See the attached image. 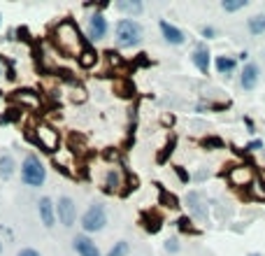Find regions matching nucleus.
<instances>
[{
	"instance_id": "obj_21",
	"label": "nucleus",
	"mask_w": 265,
	"mask_h": 256,
	"mask_svg": "<svg viewBox=\"0 0 265 256\" xmlns=\"http://www.w3.org/2000/svg\"><path fill=\"white\" fill-rule=\"evenodd\" d=\"M247 5H249V0H221V10H224V12H228V14L242 12Z\"/></svg>"
},
{
	"instance_id": "obj_28",
	"label": "nucleus",
	"mask_w": 265,
	"mask_h": 256,
	"mask_svg": "<svg viewBox=\"0 0 265 256\" xmlns=\"http://www.w3.org/2000/svg\"><path fill=\"white\" fill-rule=\"evenodd\" d=\"M200 35H203L205 40H214L219 33H217V28H214V26H203V28H200Z\"/></svg>"
},
{
	"instance_id": "obj_7",
	"label": "nucleus",
	"mask_w": 265,
	"mask_h": 256,
	"mask_svg": "<svg viewBox=\"0 0 265 256\" xmlns=\"http://www.w3.org/2000/svg\"><path fill=\"white\" fill-rule=\"evenodd\" d=\"M35 140L44 152H56L58 144H61V138H58V130L51 128L49 124H40L35 128Z\"/></svg>"
},
{
	"instance_id": "obj_1",
	"label": "nucleus",
	"mask_w": 265,
	"mask_h": 256,
	"mask_svg": "<svg viewBox=\"0 0 265 256\" xmlns=\"http://www.w3.org/2000/svg\"><path fill=\"white\" fill-rule=\"evenodd\" d=\"M54 47L63 56H70V58H77L79 52L86 47V42L82 38V30H79V26L72 19H63L54 28Z\"/></svg>"
},
{
	"instance_id": "obj_23",
	"label": "nucleus",
	"mask_w": 265,
	"mask_h": 256,
	"mask_svg": "<svg viewBox=\"0 0 265 256\" xmlns=\"http://www.w3.org/2000/svg\"><path fill=\"white\" fill-rule=\"evenodd\" d=\"M130 254V244L126 242V240H119V242H114V247L107 252V256H128Z\"/></svg>"
},
{
	"instance_id": "obj_13",
	"label": "nucleus",
	"mask_w": 265,
	"mask_h": 256,
	"mask_svg": "<svg viewBox=\"0 0 265 256\" xmlns=\"http://www.w3.org/2000/svg\"><path fill=\"white\" fill-rule=\"evenodd\" d=\"M114 10L123 19H137L140 14H144V2L142 0H116Z\"/></svg>"
},
{
	"instance_id": "obj_20",
	"label": "nucleus",
	"mask_w": 265,
	"mask_h": 256,
	"mask_svg": "<svg viewBox=\"0 0 265 256\" xmlns=\"http://www.w3.org/2000/svg\"><path fill=\"white\" fill-rule=\"evenodd\" d=\"M95 61H98V52H95L91 44H86V47L79 52V56H77V63L82 68H93Z\"/></svg>"
},
{
	"instance_id": "obj_34",
	"label": "nucleus",
	"mask_w": 265,
	"mask_h": 256,
	"mask_svg": "<svg viewBox=\"0 0 265 256\" xmlns=\"http://www.w3.org/2000/svg\"><path fill=\"white\" fill-rule=\"evenodd\" d=\"M0 26H2V14H0Z\"/></svg>"
},
{
	"instance_id": "obj_26",
	"label": "nucleus",
	"mask_w": 265,
	"mask_h": 256,
	"mask_svg": "<svg viewBox=\"0 0 265 256\" xmlns=\"http://www.w3.org/2000/svg\"><path fill=\"white\" fill-rule=\"evenodd\" d=\"M163 247H165V252H170V254H177L182 244H179V238H168Z\"/></svg>"
},
{
	"instance_id": "obj_14",
	"label": "nucleus",
	"mask_w": 265,
	"mask_h": 256,
	"mask_svg": "<svg viewBox=\"0 0 265 256\" xmlns=\"http://www.w3.org/2000/svg\"><path fill=\"white\" fill-rule=\"evenodd\" d=\"M186 205H189V212H191V219H207V208H205V200H203V194L200 191H191L186 196Z\"/></svg>"
},
{
	"instance_id": "obj_22",
	"label": "nucleus",
	"mask_w": 265,
	"mask_h": 256,
	"mask_svg": "<svg viewBox=\"0 0 265 256\" xmlns=\"http://www.w3.org/2000/svg\"><path fill=\"white\" fill-rule=\"evenodd\" d=\"M177 228L182 230V233H198V228L193 226V219H191L189 214H186V216H179V219H177Z\"/></svg>"
},
{
	"instance_id": "obj_25",
	"label": "nucleus",
	"mask_w": 265,
	"mask_h": 256,
	"mask_svg": "<svg viewBox=\"0 0 265 256\" xmlns=\"http://www.w3.org/2000/svg\"><path fill=\"white\" fill-rule=\"evenodd\" d=\"M70 98H72L75 102H84V100H86V91H84V86H79V84H77V86L70 88Z\"/></svg>"
},
{
	"instance_id": "obj_31",
	"label": "nucleus",
	"mask_w": 265,
	"mask_h": 256,
	"mask_svg": "<svg viewBox=\"0 0 265 256\" xmlns=\"http://www.w3.org/2000/svg\"><path fill=\"white\" fill-rule=\"evenodd\" d=\"M238 58H240V61H247V63H249V52H240Z\"/></svg>"
},
{
	"instance_id": "obj_9",
	"label": "nucleus",
	"mask_w": 265,
	"mask_h": 256,
	"mask_svg": "<svg viewBox=\"0 0 265 256\" xmlns=\"http://www.w3.org/2000/svg\"><path fill=\"white\" fill-rule=\"evenodd\" d=\"M37 216L44 228H54L56 226V200L49 196H42L37 200Z\"/></svg>"
},
{
	"instance_id": "obj_10",
	"label": "nucleus",
	"mask_w": 265,
	"mask_h": 256,
	"mask_svg": "<svg viewBox=\"0 0 265 256\" xmlns=\"http://www.w3.org/2000/svg\"><path fill=\"white\" fill-rule=\"evenodd\" d=\"M191 63L200 70L203 74L210 72V68H212V52L210 47L205 44V42H198L196 47H193V52H191Z\"/></svg>"
},
{
	"instance_id": "obj_35",
	"label": "nucleus",
	"mask_w": 265,
	"mask_h": 256,
	"mask_svg": "<svg viewBox=\"0 0 265 256\" xmlns=\"http://www.w3.org/2000/svg\"><path fill=\"white\" fill-rule=\"evenodd\" d=\"M0 74H2V63H0Z\"/></svg>"
},
{
	"instance_id": "obj_27",
	"label": "nucleus",
	"mask_w": 265,
	"mask_h": 256,
	"mask_svg": "<svg viewBox=\"0 0 265 256\" xmlns=\"http://www.w3.org/2000/svg\"><path fill=\"white\" fill-rule=\"evenodd\" d=\"M261 149H265V142L263 140H252V142H247L245 144V152H261Z\"/></svg>"
},
{
	"instance_id": "obj_16",
	"label": "nucleus",
	"mask_w": 265,
	"mask_h": 256,
	"mask_svg": "<svg viewBox=\"0 0 265 256\" xmlns=\"http://www.w3.org/2000/svg\"><path fill=\"white\" fill-rule=\"evenodd\" d=\"M123 186V172L121 168H109L105 172V180H102V189L105 194H121Z\"/></svg>"
},
{
	"instance_id": "obj_8",
	"label": "nucleus",
	"mask_w": 265,
	"mask_h": 256,
	"mask_svg": "<svg viewBox=\"0 0 265 256\" xmlns=\"http://www.w3.org/2000/svg\"><path fill=\"white\" fill-rule=\"evenodd\" d=\"M158 28H161V35H163V40L170 44V47H182L184 42H186V38L189 35L184 33L179 26H175V24H170L168 19H161L158 21Z\"/></svg>"
},
{
	"instance_id": "obj_15",
	"label": "nucleus",
	"mask_w": 265,
	"mask_h": 256,
	"mask_svg": "<svg viewBox=\"0 0 265 256\" xmlns=\"http://www.w3.org/2000/svg\"><path fill=\"white\" fill-rule=\"evenodd\" d=\"M228 180H231L233 186H252L254 184V170L249 166H235L228 172Z\"/></svg>"
},
{
	"instance_id": "obj_12",
	"label": "nucleus",
	"mask_w": 265,
	"mask_h": 256,
	"mask_svg": "<svg viewBox=\"0 0 265 256\" xmlns=\"http://www.w3.org/2000/svg\"><path fill=\"white\" fill-rule=\"evenodd\" d=\"M72 250L79 256H102L100 250H98V244L91 240V236H84V233H77L72 238Z\"/></svg>"
},
{
	"instance_id": "obj_29",
	"label": "nucleus",
	"mask_w": 265,
	"mask_h": 256,
	"mask_svg": "<svg viewBox=\"0 0 265 256\" xmlns=\"http://www.w3.org/2000/svg\"><path fill=\"white\" fill-rule=\"evenodd\" d=\"M175 172H177V175H179V180H182L184 184H189V182H191V175H189V172H186V170L182 168V166H175Z\"/></svg>"
},
{
	"instance_id": "obj_18",
	"label": "nucleus",
	"mask_w": 265,
	"mask_h": 256,
	"mask_svg": "<svg viewBox=\"0 0 265 256\" xmlns=\"http://www.w3.org/2000/svg\"><path fill=\"white\" fill-rule=\"evenodd\" d=\"M214 68H217L219 74H224V77H231V74H235V70H238V58L235 56H217L214 58Z\"/></svg>"
},
{
	"instance_id": "obj_17",
	"label": "nucleus",
	"mask_w": 265,
	"mask_h": 256,
	"mask_svg": "<svg viewBox=\"0 0 265 256\" xmlns=\"http://www.w3.org/2000/svg\"><path fill=\"white\" fill-rule=\"evenodd\" d=\"M14 175H16V161H14V156L9 152H2L0 154V180L9 182Z\"/></svg>"
},
{
	"instance_id": "obj_3",
	"label": "nucleus",
	"mask_w": 265,
	"mask_h": 256,
	"mask_svg": "<svg viewBox=\"0 0 265 256\" xmlns=\"http://www.w3.org/2000/svg\"><path fill=\"white\" fill-rule=\"evenodd\" d=\"M21 182L30 186V189H40L47 182V168L44 163L40 161L37 154H26L23 161H21Z\"/></svg>"
},
{
	"instance_id": "obj_2",
	"label": "nucleus",
	"mask_w": 265,
	"mask_h": 256,
	"mask_svg": "<svg viewBox=\"0 0 265 256\" xmlns=\"http://www.w3.org/2000/svg\"><path fill=\"white\" fill-rule=\"evenodd\" d=\"M144 40V28L137 19H119L114 24V42L119 49H135Z\"/></svg>"
},
{
	"instance_id": "obj_6",
	"label": "nucleus",
	"mask_w": 265,
	"mask_h": 256,
	"mask_svg": "<svg viewBox=\"0 0 265 256\" xmlns=\"http://www.w3.org/2000/svg\"><path fill=\"white\" fill-rule=\"evenodd\" d=\"M56 222L61 224L63 228H72L77 222V205L70 196H58L56 200Z\"/></svg>"
},
{
	"instance_id": "obj_24",
	"label": "nucleus",
	"mask_w": 265,
	"mask_h": 256,
	"mask_svg": "<svg viewBox=\"0 0 265 256\" xmlns=\"http://www.w3.org/2000/svg\"><path fill=\"white\" fill-rule=\"evenodd\" d=\"M200 144H203L205 149H212V152H214V149H224V140L217 138V135H207V138H203Z\"/></svg>"
},
{
	"instance_id": "obj_33",
	"label": "nucleus",
	"mask_w": 265,
	"mask_h": 256,
	"mask_svg": "<svg viewBox=\"0 0 265 256\" xmlns=\"http://www.w3.org/2000/svg\"><path fill=\"white\" fill-rule=\"evenodd\" d=\"M0 256H2V240H0Z\"/></svg>"
},
{
	"instance_id": "obj_30",
	"label": "nucleus",
	"mask_w": 265,
	"mask_h": 256,
	"mask_svg": "<svg viewBox=\"0 0 265 256\" xmlns=\"http://www.w3.org/2000/svg\"><path fill=\"white\" fill-rule=\"evenodd\" d=\"M16 256H42V254L37 250H33V247H23V250H21Z\"/></svg>"
},
{
	"instance_id": "obj_5",
	"label": "nucleus",
	"mask_w": 265,
	"mask_h": 256,
	"mask_svg": "<svg viewBox=\"0 0 265 256\" xmlns=\"http://www.w3.org/2000/svg\"><path fill=\"white\" fill-rule=\"evenodd\" d=\"M84 33H86L88 42H100L109 35V21L102 12H93L88 14L86 26H84Z\"/></svg>"
},
{
	"instance_id": "obj_11",
	"label": "nucleus",
	"mask_w": 265,
	"mask_h": 256,
	"mask_svg": "<svg viewBox=\"0 0 265 256\" xmlns=\"http://www.w3.org/2000/svg\"><path fill=\"white\" fill-rule=\"evenodd\" d=\"M261 82V66L259 63H245V68H242V72H240V86L245 88V91H254V88L259 86Z\"/></svg>"
},
{
	"instance_id": "obj_4",
	"label": "nucleus",
	"mask_w": 265,
	"mask_h": 256,
	"mask_svg": "<svg viewBox=\"0 0 265 256\" xmlns=\"http://www.w3.org/2000/svg\"><path fill=\"white\" fill-rule=\"evenodd\" d=\"M79 226H82L84 236H93V233H100L107 226V210L102 202H91L86 210H84L82 219H79Z\"/></svg>"
},
{
	"instance_id": "obj_32",
	"label": "nucleus",
	"mask_w": 265,
	"mask_h": 256,
	"mask_svg": "<svg viewBox=\"0 0 265 256\" xmlns=\"http://www.w3.org/2000/svg\"><path fill=\"white\" fill-rule=\"evenodd\" d=\"M249 256H263V254H261V252H252V254H249Z\"/></svg>"
},
{
	"instance_id": "obj_19",
	"label": "nucleus",
	"mask_w": 265,
	"mask_h": 256,
	"mask_svg": "<svg viewBox=\"0 0 265 256\" xmlns=\"http://www.w3.org/2000/svg\"><path fill=\"white\" fill-rule=\"evenodd\" d=\"M247 30H249V35H254V38L265 35V14H254V16H249V19H247Z\"/></svg>"
}]
</instances>
